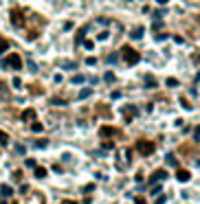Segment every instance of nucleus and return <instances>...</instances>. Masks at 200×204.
Segmentation results:
<instances>
[{"label": "nucleus", "instance_id": "obj_1", "mask_svg": "<svg viewBox=\"0 0 200 204\" xmlns=\"http://www.w3.org/2000/svg\"><path fill=\"white\" fill-rule=\"evenodd\" d=\"M5 66L7 68H13V70H20L22 68V59H20V55H15V53H11L9 57H7V62H5Z\"/></svg>", "mask_w": 200, "mask_h": 204}, {"label": "nucleus", "instance_id": "obj_2", "mask_svg": "<svg viewBox=\"0 0 200 204\" xmlns=\"http://www.w3.org/2000/svg\"><path fill=\"white\" fill-rule=\"evenodd\" d=\"M123 55H125V62H128V64H136V62L141 59V55L136 53L134 48H130V46H125V48H123Z\"/></svg>", "mask_w": 200, "mask_h": 204}, {"label": "nucleus", "instance_id": "obj_3", "mask_svg": "<svg viewBox=\"0 0 200 204\" xmlns=\"http://www.w3.org/2000/svg\"><path fill=\"white\" fill-rule=\"evenodd\" d=\"M136 149H139L143 156H150L152 151H154V145L147 143V140H139V143H136Z\"/></svg>", "mask_w": 200, "mask_h": 204}, {"label": "nucleus", "instance_id": "obj_4", "mask_svg": "<svg viewBox=\"0 0 200 204\" xmlns=\"http://www.w3.org/2000/svg\"><path fill=\"white\" fill-rule=\"evenodd\" d=\"M165 178H167V171L165 169H158V171H154V176L150 178V184L158 182V180H165Z\"/></svg>", "mask_w": 200, "mask_h": 204}, {"label": "nucleus", "instance_id": "obj_5", "mask_svg": "<svg viewBox=\"0 0 200 204\" xmlns=\"http://www.w3.org/2000/svg\"><path fill=\"white\" fill-rule=\"evenodd\" d=\"M176 178H178L180 182H187V180L191 178V174H189L187 169H178V174H176Z\"/></svg>", "mask_w": 200, "mask_h": 204}, {"label": "nucleus", "instance_id": "obj_6", "mask_svg": "<svg viewBox=\"0 0 200 204\" xmlns=\"http://www.w3.org/2000/svg\"><path fill=\"white\" fill-rule=\"evenodd\" d=\"M0 193L5 195V198H11V193H13V189H11L9 184H2V187H0Z\"/></svg>", "mask_w": 200, "mask_h": 204}, {"label": "nucleus", "instance_id": "obj_7", "mask_svg": "<svg viewBox=\"0 0 200 204\" xmlns=\"http://www.w3.org/2000/svg\"><path fill=\"white\" fill-rule=\"evenodd\" d=\"M22 119H24V121H33L35 119V110H24V114H22Z\"/></svg>", "mask_w": 200, "mask_h": 204}, {"label": "nucleus", "instance_id": "obj_8", "mask_svg": "<svg viewBox=\"0 0 200 204\" xmlns=\"http://www.w3.org/2000/svg\"><path fill=\"white\" fill-rule=\"evenodd\" d=\"M44 176H46L44 167H35V178H44Z\"/></svg>", "mask_w": 200, "mask_h": 204}, {"label": "nucleus", "instance_id": "obj_9", "mask_svg": "<svg viewBox=\"0 0 200 204\" xmlns=\"http://www.w3.org/2000/svg\"><path fill=\"white\" fill-rule=\"evenodd\" d=\"M90 95H92V90H90V88H86V90H81V92H79V99H88Z\"/></svg>", "mask_w": 200, "mask_h": 204}, {"label": "nucleus", "instance_id": "obj_10", "mask_svg": "<svg viewBox=\"0 0 200 204\" xmlns=\"http://www.w3.org/2000/svg\"><path fill=\"white\" fill-rule=\"evenodd\" d=\"M112 134H115L112 127H101V136H112Z\"/></svg>", "mask_w": 200, "mask_h": 204}, {"label": "nucleus", "instance_id": "obj_11", "mask_svg": "<svg viewBox=\"0 0 200 204\" xmlns=\"http://www.w3.org/2000/svg\"><path fill=\"white\" fill-rule=\"evenodd\" d=\"M132 37H134V40H139V37H143V26H139V29L134 31V33H130Z\"/></svg>", "mask_w": 200, "mask_h": 204}, {"label": "nucleus", "instance_id": "obj_12", "mask_svg": "<svg viewBox=\"0 0 200 204\" xmlns=\"http://www.w3.org/2000/svg\"><path fill=\"white\" fill-rule=\"evenodd\" d=\"M7 143H9V136H7L5 132L0 129V145H7Z\"/></svg>", "mask_w": 200, "mask_h": 204}, {"label": "nucleus", "instance_id": "obj_13", "mask_svg": "<svg viewBox=\"0 0 200 204\" xmlns=\"http://www.w3.org/2000/svg\"><path fill=\"white\" fill-rule=\"evenodd\" d=\"M31 129H33V132H42V123H38V121L31 123Z\"/></svg>", "mask_w": 200, "mask_h": 204}, {"label": "nucleus", "instance_id": "obj_14", "mask_svg": "<svg viewBox=\"0 0 200 204\" xmlns=\"http://www.w3.org/2000/svg\"><path fill=\"white\" fill-rule=\"evenodd\" d=\"M103 79H106V81H115V73H110V70H108V73L103 75Z\"/></svg>", "mask_w": 200, "mask_h": 204}, {"label": "nucleus", "instance_id": "obj_15", "mask_svg": "<svg viewBox=\"0 0 200 204\" xmlns=\"http://www.w3.org/2000/svg\"><path fill=\"white\" fill-rule=\"evenodd\" d=\"M81 81H86L84 75H75V77H73V84H81Z\"/></svg>", "mask_w": 200, "mask_h": 204}, {"label": "nucleus", "instance_id": "obj_16", "mask_svg": "<svg viewBox=\"0 0 200 204\" xmlns=\"http://www.w3.org/2000/svg\"><path fill=\"white\" fill-rule=\"evenodd\" d=\"M167 165H172V167H176V165H178V163H176V158H174V156H167Z\"/></svg>", "mask_w": 200, "mask_h": 204}, {"label": "nucleus", "instance_id": "obj_17", "mask_svg": "<svg viewBox=\"0 0 200 204\" xmlns=\"http://www.w3.org/2000/svg\"><path fill=\"white\" fill-rule=\"evenodd\" d=\"M7 48H9V44H7V42L5 40H0V53H5V50Z\"/></svg>", "mask_w": 200, "mask_h": 204}, {"label": "nucleus", "instance_id": "obj_18", "mask_svg": "<svg viewBox=\"0 0 200 204\" xmlns=\"http://www.w3.org/2000/svg\"><path fill=\"white\" fill-rule=\"evenodd\" d=\"M13 22H15V24H22V18H20V13H18V11L13 13Z\"/></svg>", "mask_w": 200, "mask_h": 204}, {"label": "nucleus", "instance_id": "obj_19", "mask_svg": "<svg viewBox=\"0 0 200 204\" xmlns=\"http://www.w3.org/2000/svg\"><path fill=\"white\" fill-rule=\"evenodd\" d=\"M62 68H75V64L73 62H62Z\"/></svg>", "mask_w": 200, "mask_h": 204}, {"label": "nucleus", "instance_id": "obj_20", "mask_svg": "<svg viewBox=\"0 0 200 204\" xmlns=\"http://www.w3.org/2000/svg\"><path fill=\"white\" fill-rule=\"evenodd\" d=\"M46 145H49V140L44 138V140H38V143H35V147H46Z\"/></svg>", "mask_w": 200, "mask_h": 204}, {"label": "nucleus", "instance_id": "obj_21", "mask_svg": "<svg viewBox=\"0 0 200 204\" xmlns=\"http://www.w3.org/2000/svg\"><path fill=\"white\" fill-rule=\"evenodd\" d=\"M147 88H156V81L152 77H147Z\"/></svg>", "mask_w": 200, "mask_h": 204}, {"label": "nucleus", "instance_id": "obj_22", "mask_svg": "<svg viewBox=\"0 0 200 204\" xmlns=\"http://www.w3.org/2000/svg\"><path fill=\"white\" fill-rule=\"evenodd\" d=\"M26 66H29V70H31V73H38V66H35L33 62H29V64H26Z\"/></svg>", "mask_w": 200, "mask_h": 204}, {"label": "nucleus", "instance_id": "obj_23", "mask_svg": "<svg viewBox=\"0 0 200 204\" xmlns=\"http://www.w3.org/2000/svg\"><path fill=\"white\" fill-rule=\"evenodd\" d=\"M86 64H88V66H95L97 59H95V57H88V59H86Z\"/></svg>", "mask_w": 200, "mask_h": 204}, {"label": "nucleus", "instance_id": "obj_24", "mask_svg": "<svg viewBox=\"0 0 200 204\" xmlns=\"http://www.w3.org/2000/svg\"><path fill=\"white\" fill-rule=\"evenodd\" d=\"M150 193H152V195H158V193H160V187H154V189H152Z\"/></svg>", "mask_w": 200, "mask_h": 204}, {"label": "nucleus", "instance_id": "obj_25", "mask_svg": "<svg viewBox=\"0 0 200 204\" xmlns=\"http://www.w3.org/2000/svg\"><path fill=\"white\" fill-rule=\"evenodd\" d=\"M134 204H147V202H145L143 198H134Z\"/></svg>", "mask_w": 200, "mask_h": 204}, {"label": "nucleus", "instance_id": "obj_26", "mask_svg": "<svg viewBox=\"0 0 200 204\" xmlns=\"http://www.w3.org/2000/svg\"><path fill=\"white\" fill-rule=\"evenodd\" d=\"M156 204H165V195H158V200H156Z\"/></svg>", "mask_w": 200, "mask_h": 204}, {"label": "nucleus", "instance_id": "obj_27", "mask_svg": "<svg viewBox=\"0 0 200 204\" xmlns=\"http://www.w3.org/2000/svg\"><path fill=\"white\" fill-rule=\"evenodd\" d=\"M196 138H200V125L196 127Z\"/></svg>", "mask_w": 200, "mask_h": 204}, {"label": "nucleus", "instance_id": "obj_28", "mask_svg": "<svg viewBox=\"0 0 200 204\" xmlns=\"http://www.w3.org/2000/svg\"><path fill=\"white\" fill-rule=\"evenodd\" d=\"M62 204H77V202H73V200H66V202H62Z\"/></svg>", "mask_w": 200, "mask_h": 204}, {"label": "nucleus", "instance_id": "obj_29", "mask_svg": "<svg viewBox=\"0 0 200 204\" xmlns=\"http://www.w3.org/2000/svg\"><path fill=\"white\" fill-rule=\"evenodd\" d=\"M156 2H158V5H167V0H156Z\"/></svg>", "mask_w": 200, "mask_h": 204}]
</instances>
